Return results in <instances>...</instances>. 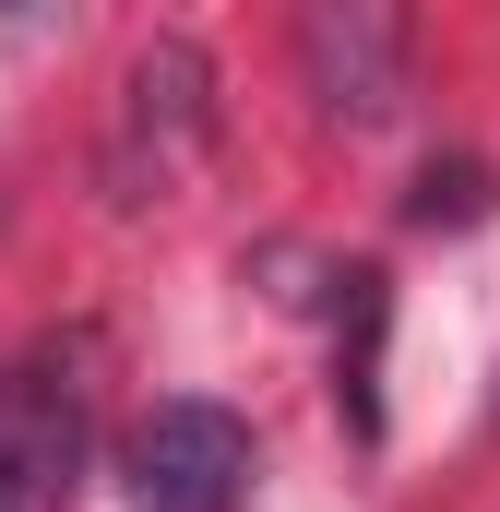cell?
<instances>
[{"label":"cell","instance_id":"7a4b0ae2","mask_svg":"<svg viewBox=\"0 0 500 512\" xmlns=\"http://www.w3.org/2000/svg\"><path fill=\"white\" fill-rule=\"evenodd\" d=\"M298 84L334 131H381L405 108V24L393 0H298Z\"/></svg>","mask_w":500,"mask_h":512},{"label":"cell","instance_id":"6da1fadb","mask_svg":"<svg viewBox=\"0 0 500 512\" xmlns=\"http://www.w3.org/2000/svg\"><path fill=\"white\" fill-rule=\"evenodd\" d=\"M203 143H215V60H203L191 36H155V48L131 60V84H120L108 191H120L131 215H143V203H167V191L203 167Z\"/></svg>","mask_w":500,"mask_h":512},{"label":"cell","instance_id":"277c9868","mask_svg":"<svg viewBox=\"0 0 500 512\" xmlns=\"http://www.w3.org/2000/svg\"><path fill=\"white\" fill-rule=\"evenodd\" d=\"M84 465V405L60 393V358L0 382V512H60Z\"/></svg>","mask_w":500,"mask_h":512},{"label":"cell","instance_id":"5b68a950","mask_svg":"<svg viewBox=\"0 0 500 512\" xmlns=\"http://www.w3.org/2000/svg\"><path fill=\"white\" fill-rule=\"evenodd\" d=\"M489 203H500V179L477 167V155H453V167H429V179H417V203H405V215H417V227H477Z\"/></svg>","mask_w":500,"mask_h":512},{"label":"cell","instance_id":"3957f363","mask_svg":"<svg viewBox=\"0 0 500 512\" xmlns=\"http://www.w3.org/2000/svg\"><path fill=\"white\" fill-rule=\"evenodd\" d=\"M250 489V429L227 405H155L131 429V501L143 512H239Z\"/></svg>","mask_w":500,"mask_h":512},{"label":"cell","instance_id":"8992f818","mask_svg":"<svg viewBox=\"0 0 500 512\" xmlns=\"http://www.w3.org/2000/svg\"><path fill=\"white\" fill-rule=\"evenodd\" d=\"M0 12H36V0H0Z\"/></svg>","mask_w":500,"mask_h":512}]
</instances>
